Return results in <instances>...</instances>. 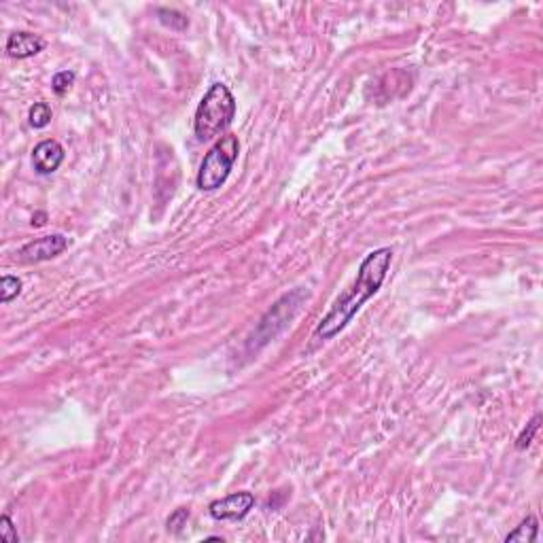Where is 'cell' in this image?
<instances>
[{"mask_svg":"<svg viewBox=\"0 0 543 543\" xmlns=\"http://www.w3.org/2000/svg\"><path fill=\"white\" fill-rule=\"evenodd\" d=\"M391 265H393V249L382 246L368 253L356 269V278L352 281V285L338 295L329 312L316 325L314 338L329 342L338 333H342L356 316V312L363 308V304L370 301L382 289L391 272Z\"/></svg>","mask_w":543,"mask_h":543,"instance_id":"6da1fadb","label":"cell"},{"mask_svg":"<svg viewBox=\"0 0 543 543\" xmlns=\"http://www.w3.org/2000/svg\"><path fill=\"white\" fill-rule=\"evenodd\" d=\"M236 119V98L225 83H212L202 96L194 115V134L198 143L219 141Z\"/></svg>","mask_w":543,"mask_h":543,"instance_id":"7a4b0ae2","label":"cell"},{"mask_svg":"<svg viewBox=\"0 0 543 543\" xmlns=\"http://www.w3.org/2000/svg\"><path fill=\"white\" fill-rule=\"evenodd\" d=\"M240 155V141L238 136L228 132L225 136H221L219 141H214V145L208 149V153L204 155L198 176H196V185L200 191H217L225 185V180L230 178L234 164L238 162Z\"/></svg>","mask_w":543,"mask_h":543,"instance_id":"3957f363","label":"cell"},{"mask_svg":"<svg viewBox=\"0 0 543 543\" xmlns=\"http://www.w3.org/2000/svg\"><path fill=\"white\" fill-rule=\"evenodd\" d=\"M255 507V494L249 490L232 492L223 499H217L208 505V514L214 520L230 522V520H242L249 516V512Z\"/></svg>","mask_w":543,"mask_h":543,"instance_id":"277c9868","label":"cell"},{"mask_svg":"<svg viewBox=\"0 0 543 543\" xmlns=\"http://www.w3.org/2000/svg\"><path fill=\"white\" fill-rule=\"evenodd\" d=\"M68 249V238L64 234H49L24 244L17 253L22 263H42L52 261Z\"/></svg>","mask_w":543,"mask_h":543,"instance_id":"5b68a950","label":"cell"},{"mask_svg":"<svg viewBox=\"0 0 543 543\" xmlns=\"http://www.w3.org/2000/svg\"><path fill=\"white\" fill-rule=\"evenodd\" d=\"M64 157H66V151L58 141H54V139L40 141L32 149V168L40 176H49L62 166Z\"/></svg>","mask_w":543,"mask_h":543,"instance_id":"8992f818","label":"cell"},{"mask_svg":"<svg viewBox=\"0 0 543 543\" xmlns=\"http://www.w3.org/2000/svg\"><path fill=\"white\" fill-rule=\"evenodd\" d=\"M45 47H47L45 38L38 36V34H34V32H11V34L7 36L5 52H7L9 58L28 60V58L38 56Z\"/></svg>","mask_w":543,"mask_h":543,"instance_id":"52a82bcc","label":"cell"},{"mask_svg":"<svg viewBox=\"0 0 543 543\" xmlns=\"http://www.w3.org/2000/svg\"><path fill=\"white\" fill-rule=\"evenodd\" d=\"M537 535H539V520L535 516H526L507 537H505V543H533L537 541Z\"/></svg>","mask_w":543,"mask_h":543,"instance_id":"ba28073f","label":"cell"},{"mask_svg":"<svg viewBox=\"0 0 543 543\" xmlns=\"http://www.w3.org/2000/svg\"><path fill=\"white\" fill-rule=\"evenodd\" d=\"M155 15H157V19L166 26V28H170V30H174V32H185L187 28H189V19L180 13V11H176V9H166V7H157L155 9Z\"/></svg>","mask_w":543,"mask_h":543,"instance_id":"9c48e42d","label":"cell"},{"mask_svg":"<svg viewBox=\"0 0 543 543\" xmlns=\"http://www.w3.org/2000/svg\"><path fill=\"white\" fill-rule=\"evenodd\" d=\"M52 117H54V113H52V107L47 102H34L28 111V121L34 129L47 127L52 123Z\"/></svg>","mask_w":543,"mask_h":543,"instance_id":"30bf717a","label":"cell"},{"mask_svg":"<svg viewBox=\"0 0 543 543\" xmlns=\"http://www.w3.org/2000/svg\"><path fill=\"white\" fill-rule=\"evenodd\" d=\"M19 293H22V281L17 276L5 274L3 278H0V301L11 304Z\"/></svg>","mask_w":543,"mask_h":543,"instance_id":"8fae6325","label":"cell"},{"mask_svg":"<svg viewBox=\"0 0 543 543\" xmlns=\"http://www.w3.org/2000/svg\"><path fill=\"white\" fill-rule=\"evenodd\" d=\"M539 425H541V414H535L533 416V420H528V425L522 429V433L518 435V439H516V450H526L533 441H535V435H537V431H539Z\"/></svg>","mask_w":543,"mask_h":543,"instance_id":"7c38bea8","label":"cell"},{"mask_svg":"<svg viewBox=\"0 0 543 543\" xmlns=\"http://www.w3.org/2000/svg\"><path fill=\"white\" fill-rule=\"evenodd\" d=\"M74 79H77V74H74L72 70H60V72H56V74H54V79H52V87H54V92H56L58 96H64V94H68V89L74 85Z\"/></svg>","mask_w":543,"mask_h":543,"instance_id":"4fadbf2b","label":"cell"},{"mask_svg":"<svg viewBox=\"0 0 543 543\" xmlns=\"http://www.w3.org/2000/svg\"><path fill=\"white\" fill-rule=\"evenodd\" d=\"M189 518H191L189 510H185V507H178V510H174V512L170 514V518L166 520V528H168V533H174V535H178L180 530H183V526H187Z\"/></svg>","mask_w":543,"mask_h":543,"instance_id":"5bb4252c","label":"cell"},{"mask_svg":"<svg viewBox=\"0 0 543 543\" xmlns=\"http://www.w3.org/2000/svg\"><path fill=\"white\" fill-rule=\"evenodd\" d=\"M0 537H3L5 541L9 543H19V535H17V528L13 524V520L5 514L0 516Z\"/></svg>","mask_w":543,"mask_h":543,"instance_id":"9a60e30c","label":"cell"},{"mask_svg":"<svg viewBox=\"0 0 543 543\" xmlns=\"http://www.w3.org/2000/svg\"><path fill=\"white\" fill-rule=\"evenodd\" d=\"M45 221H47V212H36L32 217V225L34 228H40V225H45Z\"/></svg>","mask_w":543,"mask_h":543,"instance_id":"2e32d148","label":"cell"}]
</instances>
